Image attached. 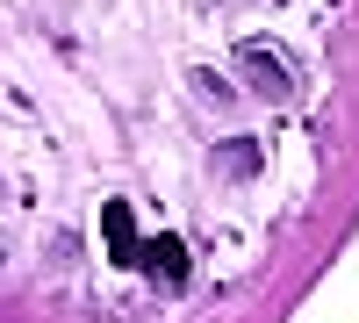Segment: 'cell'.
<instances>
[{"label":"cell","mask_w":359,"mask_h":323,"mask_svg":"<svg viewBox=\"0 0 359 323\" xmlns=\"http://www.w3.org/2000/svg\"><path fill=\"white\" fill-rule=\"evenodd\" d=\"M187 86H194L201 101H216V108H230V101H237V94H230V86H223L216 72H208V65H194V72H187Z\"/></svg>","instance_id":"cell-5"},{"label":"cell","mask_w":359,"mask_h":323,"mask_svg":"<svg viewBox=\"0 0 359 323\" xmlns=\"http://www.w3.org/2000/svg\"><path fill=\"white\" fill-rule=\"evenodd\" d=\"M108 252H115V266H130L137 259V216H130V201H108Z\"/></svg>","instance_id":"cell-2"},{"label":"cell","mask_w":359,"mask_h":323,"mask_svg":"<svg viewBox=\"0 0 359 323\" xmlns=\"http://www.w3.org/2000/svg\"><path fill=\"white\" fill-rule=\"evenodd\" d=\"M237 65H245V79L259 86L266 101H287V94H294V79H287V65H280L273 43H245V50H237Z\"/></svg>","instance_id":"cell-1"},{"label":"cell","mask_w":359,"mask_h":323,"mask_svg":"<svg viewBox=\"0 0 359 323\" xmlns=\"http://www.w3.org/2000/svg\"><path fill=\"white\" fill-rule=\"evenodd\" d=\"M144 266H151L165 287H187V245H180V238H158L151 252H144Z\"/></svg>","instance_id":"cell-3"},{"label":"cell","mask_w":359,"mask_h":323,"mask_svg":"<svg viewBox=\"0 0 359 323\" xmlns=\"http://www.w3.org/2000/svg\"><path fill=\"white\" fill-rule=\"evenodd\" d=\"M216 172H223V180H252V172H259V144L245 137V144H223V151H216Z\"/></svg>","instance_id":"cell-4"}]
</instances>
